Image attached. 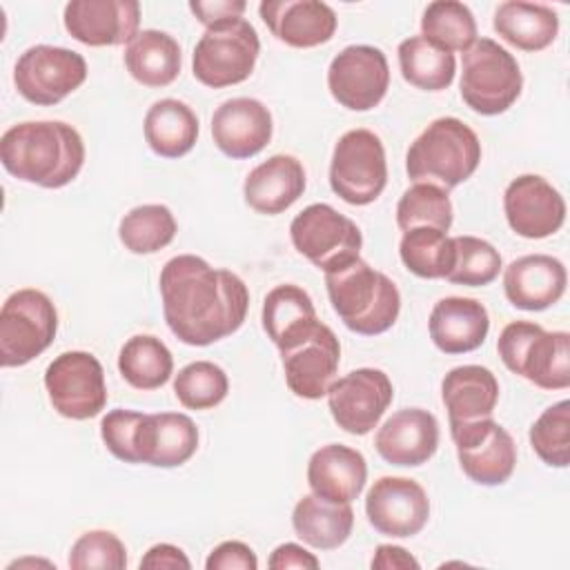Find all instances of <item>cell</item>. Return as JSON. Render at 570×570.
Here are the masks:
<instances>
[{
	"instance_id": "obj_1",
	"label": "cell",
	"mask_w": 570,
	"mask_h": 570,
	"mask_svg": "<svg viewBox=\"0 0 570 570\" xmlns=\"http://www.w3.org/2000/svg\"><path fill=\"white\" fill-rule=\"evenodd\" d=\"M158 285L167 327L187 345H212L234 334L247 316L249 292L243 278L200 256L169 258Z\"/></svg>"
},
{
	"instance_id": "obj_2",
	"label": "cell",
	"mask_w": 570,
	"mask_h": 570,
	"mask_svg": "<svg viewBox=\"0 0 570 570\" xmlns=\"http://www.w3.org/2000/svg\"><path fill=\"white\" fill-rule=\"evenodd\" d=\"M0 160L13 178L45 189H58L80 174L85 142L67 122L27 120L2 134Z\"/></svg>"
},
{
	"instance_id": "obj_3",
	"label": "cell",
	"mask_w": 570,
	"mask_h": 570,
	"mask_svg": "<svg viewBox=\"0 0 570 570\" xmlns=\"http://www.w3.org/2000/svg\"><path fill=\"white\" fill-rule=\"evenodd\" d=\"M325 287L334 312L356 334H383L399 318L401 294L394 281L361 256L325 272Z\"/></svg>"
},
{
	"instance_id": "obj_4",
	"label": "cell",
	"mask_w": 570,
	"mask_h": 570,
	"mask_svg": "<svg viewBox=\"0 0 570 570\" xmlns=\"http://www.w3.org/2000/svg\"><path fill=\"white\" fill-rule=\"evenodd\" d=\"M481 160L479 136L459 118L432 120L405 154V171L414 183L452 189L468 180Z\"/></svg>"
},
{
	"instance_id": "obj_5",
	"label": "cell",
	"mask_w": 570,
	"mask_h": 570,
	"mask_svg": "<svg viewBox=\"0 0 570 570\" xmlns=\"http://www.w3.org/2000/svg\"><path fill=\"white\" fill-rule=\"evenodd\" d=\"M503 365L541 390L570 385V334L546 332L530 321L508 323L497 341Z\"/></svg>"
},
{
	"instance_id": "obj_6",
	"label": "cell",
	"mask_w": 570,
	"mask_h": 570,
	"mask_svg": "<svg viewBox=\"0 0 570 570\" xmlns=\"http://www.w3.org/2000/svg\"><path fill=\"white\" fill-rule=\"evenodd\" d=\"M523 76L517 58L490 38H476L463 51L461 98L481 116H499L508 111L521 96Z\"/></svg>"
},
{
	"instance_id": "obj_7",
	"label": "cell",
	"mask_w": 570,
	"mask_h": 570,
	"mask_svg": "<svg viewBox=\"0 0 570 570\" xmlns=\"http://www.w3.org/2000/svg\"><path fill=\"white\" fill-rule=\"evenodd\" d=\"M261 40L245 18H234L205 29L194 47L191 71L198 82L223 89L247 80L258 60Z\"/></svg>"
},
{
	"instance_id": "obj_8",
	"label": "cell",
	"mask_w": 570,
	"mask_h": 570,
	"mask_svg": "<svg viewBox=\"0 0 570 570\" xmlns=\"http://www.w3.org/2000/svg\"><path fill=\"white\" fill-rule=\"evenodd\" d=\"M56 332L58 312L45 292L33 287L13 292L0 309V365H27L53 343Z\"/></svg>"
},
{
	"instance_id": "obj_9",
	"label": "cell",
	"mask_w": 570,
	"mask_h": 570,
	"mask_svg": "<svg viewBox=\"0 0 570 570\" xmlns=\"http://www.w3.org/2000/svg\"><path fill=\"white\" fill-rule=\"evenodd\" d=\"M387 183V160L381 138L370 129L345 131L332 151V191L350 205L374 203Z\"/></svg>"
},
{
	"instance_id": "obj_10",
	"label": "cell",
	"mask_w": 570,
	"mask_h": 570,
	"mask_svg": "<svg viewBox=\"0 0 570 570\" xmlns=\"http://www.w3.org/2000/svg\"><path fill=\"white\" fill-rule=\"evenodd\" d=\"M289 236L296 252L323 272L356 258L363 247L358 225L327 203L307 205L296 214Z\"/></svg>"
},
{
	"instance_id": "obj_11",
	"label": "cell",
	"mask_w": 570,
	"mask_h": 570,
	"mask_svg": "<svg viewBox=\"0 0 570 570\" xmlns=\"http://www.w3.org/2000/svg\"><path fill=\"white\" fill-rule=\"evenodd\" d=\"M45 387L53 410L65 419H94L107 405L105 372L89 352L71 350L56 356L45 370Z\"/></svg>"
},
{
	"instance_id": "obj_12",
	"label": "cell",
	"mask_w": 570,
	"mask_h": 570,
	"mask_svg": "<svg viewBox=\"0 0 570 570\" xmlns=\"http://www.w3.org/2000/svg\"><path fill=\"white\" fill-rule=\"evenodd\" d=\"M87 78V62L78 51L36 45L29 47L13 67L18 94L33 105H58Z\"/></svg>"
},
{
	"instance_id": "obj_13",
	"label": "cell",
	"mask_w": 570,
	"mask_h": 570,
	"mask_svg": "<svg viewBox=\"0 0 570 570\" xmlns=\"http://www.w3.org/2000/svg\"><path fill=\"white\" fill-rule=\"evenodd\" d=\"M461 470L479 485L505 483L517 465L512 434L492 416L450 423Z\"/></svg>"
},
{
	"instance_id": "obj_14",
	"label": "cell",
	"mask_w": 570,
	"mask_h": 570,
	"mask_svg": "<svg viewBox=\"0 0 570 570\" xmlns=\"http://www.w3.org/2000/svg\"><path fill=\"white\" fill-rule=\"evenodd\" d=\"M332 98L352 111L374 109L387 94L390 67L379 47L350 45L338 51L327 67Z\"/></svg>"
},
{
	"instance_id": "obj_15",
	"label": "cell",
	"mask_w": 570,
	"mask_h": 570,
	"mask_svg": "<svg viewBox=\"0 0 570 570\" xmlns=\"http://www.w3.org/2000/svg\"><path fill=\"white\" fill-rule=\"evenodd\" d=\"M332 419L347 434L363 436L376 428L394 399L390 376L376 367H358L334 381L327 390Z\"/></svg>"
},
{
	"instance_id": "obj_16",
	"label": "cell",
	"mask_w": 570,
	"mask_h": 570,
	"mask_svg": "<svg viewBox=\"0 0 570 570\" xmlns=\"http://www.w3.org/2000/svg\"><path fill=\"white\" fill-rule=\"evenodd\" d=\"M365 514L376 532L405 539L425 528L430 519V499L414 479L381 476L367 490Z\"/></svg>"
},
{
	"instance_id": "obj_17",
	"label": "cell",
	"mask_w": 570,
	"mask_h": 570,
	"mask_svg": "<svg viewBox=\"0 0 570 570\" xmlns=\"http://www.w3.org/2000/svg\"><path fill=\"white\" fill-rule=\"evenodd\" d=\"M281 358L287 387L301 399L316 401L325 396L334 383L341 363V345L336 334L318 321L303 341L281 352Z\"/></svg>"
},
{
	"instance_id": "obj_18",
	"label": "cell",
	"mask_w": 570,
	"mask_h": 570,
	"mask_svg": "<svg viewBox=\"0 0 570 570\" xmlns=\"http://www.w3.org/2000/svg\"><path fill=\"white\" fill-rule=\"evenodd\" d=\"M503 212L514 234L523 238H548L566 220V200L546 178L523 174L505 187Z\"/></svg>"
},
{
	"instance_id": "obj_19",
	"label": "cell",
	"mask_w": 570,
	"mask_h": 570,
	"mask_svg": "<svg viewBox=\"0 0 570 570\" xmlns=\"http://www.w3.org/2000/svg\"><path fill=\"white\" fill-rule=\"evenodd\" d=\"M71 38L89 47L129 45L140 24L136 0H71L62 13Z\"/></svg>"
},
{
	"instance_id": "obj_20",
	"label": "cell",
	"mask_w": 570,
	"mask_h": 570,
	"mask_svg": "<svg viewBox=\"0 0 570 570\" xmlns=\"http://www.w3.org/2000/svg\"><path fill=\"white\" fill-rule=\"evenodd\" d=\"M198 450V428L180 412L140 414L134 432V463L178 468Z\"/></svg>"
},
{
	"instance_id": "obj_21",
	"label": "cell",
	"mask_w": 570,
	"mask_h": 570,
	"mask_svg": "<svg viewBox=\"0 0 570 570\" xmlns=\"http://www.w3.org/2000/svg\"><path fill=\"white\" fill-rule=\"evenodd\" d=\"M272 114L256 98H229L212 116L214 145L229 158H252L272 140Z\"/></svg>"
},
{
	"instance_id": "obj_22",
	"label": "cell",
	"mask_w": 570,
	"mask_h": 570,
	"mask_svg": "<svg viewBox=\"0 0 570 570\" xmlns=\"http://www.w3.org/2000/svg\"><path fill=\"white\" fill-rule=\"evenodd\" d=\"M258 13L272 36L296 49H312L332 40L338 18L321 0H263Z\"/></svg>"
},
{
	"instance_id": "obj_23",
	"label": "cell",
	"mask_w": 570,
	"mask_h": 570,
	"mask_svg": "<svg viewBox=\"0 0 570 570\" xmlns=\"http://www.w3.org/2000/svg\"><path fill=\"white\" fill-rule=\"evenodd\" d=\"M374 448L392 465H423L439 448L436 416L423 407L399 410L379 428Z\"/></svg>"
},
{
	"instance_id": "obj_24",
	"label": "cell",
	"mask_w": 570,
	"mask_h": 570,
	"mask_svg": "<svg viewBox=\"0 0 570 570\" xmlns=\"http://www.w3.org/2000/svg\"><path fill=\"white\" fill-rule=\"evenodd\" d=\"M568 274L559 258L528 254L512 261L503 274L505 298L525 312H541L554 305L566 292Z\"/></svg>"
},
{
	"instance_id": "obj_25",
	"label": "cell",
	"mask_w": 570,
	"mask_h": 570,
	"mask_svg": "<svg viewBox=\"0 0 570 570\" xmlns=\"http://www.w3.org/2000/svg\"><path fill=\"white\" fill-rule=\"evenodd\" d=\"M367 481L365 456L347 445L330 443L318 448L307 463L312 492L332 503H352Z\"/></svg>"
},
{
	"instance_id": "obj_26",
	"label": "cell",
	"mask_w": 570,
	"mask_h": 570,
	"mask_svg": "<svg viewBox=\"0 0 570 570\" xmlns=\"http://www.w3.org/2000/svg\"><path fill=\"white\" fill-rule=\"evenodd\" d=\"M430 338L445 354H465L483 345L490 316L483 303L465 296H445L430 312Z\"/></svg>"
},
{
	"instance_id": "obj_27",
	"label": "cell",
	"mask_w": 570,
	"mask_h": 570,
	"mask_svg": "<svg viewBox=\"0 0 570 570\" xmlns=\"http://www.w3.org/2000/svg\"><path fill=\"white\" fill-rule=\"evenodd\" d=\"M305 191V169L289 154H276L256 165L243 185L245 203L265 216H276L292 207Z\"/></svg>"
},
{
	"instance_id": "obj_28",
	"label": "cell",
	"mask_w": 570,
	"mask_h": 570,
	"mask_svg": "<svg viewBox=\"0 0 570 570\" xmlns=\"http://www.w3.org/2000/svg\"><path fill=\"white\" fill-rule=\"evenodd\" d=\"M318 323L312 296L292 283L276 285L263 301V327L278 352L303 341Z\"/></svg>"
},
{
	"instance_id": "obj_29",
	"label": "cell",
	"mask_w": 570,
	"mask_h": 570,
	"mask_svg": "<svg viewBox=\"0 0 570 570\" xmlns=\"http://www.w3.org/2000/svg\"><path fill=\"white\" fill-rule=\"evenodd\" d=\"M441 396L450 423L492 416L499 401V381L488 367L459 365L443 376Z\"/></svg>"
},
{
	"instance_id": "obj_30",
	"label": "cell",
	"mask_w": 570,
	"mask_h": 570,
	"mask_svg": "<svg viewBox=\"0 0 570 570\" xmlns=\"http://www.w3.org/2000/svg\"><path fill=\"white\" fill-rule=\"evenodd\" d=\"M183 56L174 36L158 29H142L125 47V67L129 76L145 87H167L180 73Z\"/></svg>"
},
{
	"instance_id": "obj_31",
	"label": "cell",
	"mask_w": 570,
	"mask_h": 570,
	"mask_svg": "<svg viewBox=\"0 0 570 570\" xmlns=\"http://www.w3.org/2000/svg\"><path fill=\"white\" fill-rule=\"evenodd\" d=\"M492 27L508 45L523 51H541L554 42L559 16L548 4L508 0L497 7Z\"/></svg>"
},
{
	"instance_id": "obj_32",
	"label": "cell",
	"mask_w": 570,
	"mask_h": 570,
	"mask_svg": "<svg viewBox=\"0 0 570 570\" xmlns=\"http://www.w3.org/2000/svg\"><path fill=\"white\" fill-rule=\"evenodd\" d=\"M292 525L303 543L316 550H334L350 539L354 510L350 503H332L312 492L294 505Z\"/></svg>"
},
{
	"instance_id": "obj_33",
	"label": "cell",
	"mask_w": 570,
	"mask_h": 570,
	"mask_svg": "<svg viewBox=\"0 0 570 570\" xmlns=\"http://www.w3.org/2000/svg\"><path fill=\"white\" fill-rule=\"evenodd\" d=\"M142 131L154 154L163 158H180L196 145L198 118L183 100L163 98L147 109Z\"/></svg>"
},
{
	"instance_id": "obj_34",
	"label": "cell",
	"mask_w": 570,
	"mask_h": 570,
	"mask_svg": "<svg viewBox=\"0 0 570 570\" xmlns=\"http://www.w3.org/2000/svg\"><path fill=\"white\" fill-rule=\"evenodd\" d=\"M401 76L423 91H441L456 73L454 53L425 36H412L399 45Z\"/></svg>"
},
{
	"instance_id": "obj_35",
	"label": "cell",
	"mask_w": 570,
	"mask_h": 570,
	"mask_svg": "<svg viewBox=\"0 0 570 570\" xmlns=\"http://www.w3.org/2000/svg\"><path fill=\"white\" fill-rule=\"evenodd\" d=\"M118 370L131 387L158 390L171 376L174 356L160 338L151 334H136L120 347Z\"/></svg>"
},
{
	"instance_id": "obj_36",
	"label": "cell",
	"mask_w": 570,
	"mask_h": 570,
	"mask_svg": "<svg viewBox=\"0 0 570 570\" xmlns=\"http://www.w3.org/2000/svg\"><path fill=\"white\" fill-rule=\"evenodd\" d=\"M178 232L167 205L149 203L129 209L118 225V238L131 254H156L167 247Z\"/></svg>"
},
{
	"instance_id": "obj_37",
	"label": "cell",
	"mask_w": 570,
	"mask_h": 570,
	"mask_svg": "<svg viewBox=\"0 0 570 570\" xmlns=\"http://www.w3.org/2000/svg\"><path fill=\"white\" fill-rule=\"evenodd\" d=\"M399 254L403 265L421 278H445L454 265V240L434 227L403 232Z\"/></svg>"
},
{
	"instance_id": "obj_38",
	"label": "cell",
	"mask_w": 570,
	"mask_h": 570,
	"mask_svg": "<svg viewBox=\"0 0 570 570\" xmlns=\"http://www.w3.org/2000/svg\"><path fill=\"white\" fill-rule=\"evenodd\" d=\"M421 31L448 51H468L476 40V20L463 2L436 0L425 7Z\"/></svg>"
},
{
	"instance_id": "obj_39",
	"label": "cell",
	"mask_w": 570,
	"mask_h": 570,
	"mask_svg": "<svg viewBox=\"0 0 570 570\" xmlns=\"http://www.w3.org/2000/svg\"><path fill=\"white\" fill-rule=\"evenodd\" d=\"M396 225L401 232L414 227H434L448 232L452 227V200L448 189L430 183H414L399 198Z\"/></svg>"
},
{
	"instance_id": "obj_40",
	"label": "cell",
	"mask_w": 570,
	"mask_h": 570,
	"mask_svg": "<svg viewBox=\"0 0 570 570\" xmlns=\"http://www.w3.org/2000/svg\"><path fill=\"white\" fill-rule=\"evenodd\" d=\"M229 392L225 370L212 361H194L174 379V394L187 410H212Z\"/></svg>"
},
{
	"instance_id": "obj_41",
	"label": "cell",
	"mask_w": 570,
	"mask_h": 570,
	"mask_svg": "<svg viewBox=\"0 0 570 570\" xmlns=\"http://www.w3.org/2000/svg\"><path fill=\"white\" fill-rule=\"evenodd\" d=\"M454 265L445 276L454 285H490L501 272L499 249L476 236H454Z\"/></svg>"
},
{
	"instance_id": "obj_42",
	"label": "cell",
	"mask_w": 570,
	"mask_h": 570,
	"mask_svg": "<svg viewBox=\"0 0 570 570\" xmlns=\"http://www.w3.org/2000/svg\"><path fill=\"white\" fill-rule=\"evenodd\" d=\"M530 445L550 468L570 463V401L563 399L546 407L530 428Z\"/></svg>"
},
{
	"instance_id": "obj_43",
	"label": "cell",
	"mask_w": 570,
	"mask_h": 570,
	"mask_svg": "<svg viewBox=\"0 0 570 570\" xmlns=\"http://www.w3.org/2000/svg\"><path fill=\"white\" fill-rule=\"evenodd\" d=\"M73 570H122L127 568V548L109 530H89L76 539L69 552Z\"/></svg>"
},
{
	"instance_id": "obj_44",
	"label": "cell",
	"mask_w": 570,
	"mask_h": 570,
	"mask_svg": "<svg viewBox=\"0 0 570 570\" xmlns=\"http://www.w3.org/2000/svg\"><path fill=\"white\" fill-rule=\"evenodd\" d=\"M142 412L134 410H111L100 421V436L107 450L125 463H134V432Z\"/></svg>"
},
{
	"instance_id": "obj_45",
	"label": "cell",
	"mask_w": 570,
	"mask_h": 570,
	"mask_svg": "<svg viewBox=\"0 0 570 570\" xmlns=\"http://www.w3.org/2000/svg\"><path fill=\"white\" fill-rule=\"evenodd\" d=\"M207 570H256L258 568V559L254 554V550L243 543V541H223L220 546H216L207 561H205Z\"/></svg>"
},
{
	"instance_id": "obj_46",
	"label": "cell",
	"mask_w": 570,
	"mask_h": 570,
	"mask_svg": "<svg viewBox=\"0 0 570 570\" xmlns=\"http://www.w3.org/2000/svg\"><path fill=\"white\" fill-rule=\"evenodd\" d=\"M191 13L198 18L200 24H205L207 29L234 18H243V11L247 9L245 0H191L189 2Z\"/></svg>"
},
{
	"instance_id": "obj_47",
	"label": "cell",
	"mask_w": 570,
	"mask_h": 570,
	"mask_svg": "<svg viewBox=\"0 0 570 570\" xmlns=\"http://www.w3.org/2000/svg\"><path fill=\"white\" fill-rule=\"evenodd\" d=\"M267 566L272 570H289V568H298V570H316L321 563L318 559L307 552L303 546L298 543H281L274 548V552L267 559Z\"/></svg>"
},
{
	"instance_id": "obj_48",
	"label": "cell",
	"mask_w": 570,
	"mask_h": 570,
	"mask_svg": "<svg viewBox=\"0 0 570 570\" xmlns=\"http://www.w3.org/2000/svg\"><path fill=\"white\" fill-rule=\"evenodd\" d=\"M140 568H154V570H158V568H171V570L185 568V570H189L191 563H189V559L185 557V552L180 548H176L171 543H156L140 559Z\"/></svg>"
},
{
	"instance_id": "obj_49",
	"label": "cell",
	"mask_w": 570,
	"mask_h": 570,
	"mask_svg": "<svg viewBox=\"0 0 570 570\" xmlns=\"http://www.w3.org/2000/svg\"><path fill=\"white\" fill-rule=\"evenodd\" d=\"M372 568L376 570H390V568H419L421 563L401 546H379L372 557Z\"/></svg>"
}]
</instances>
